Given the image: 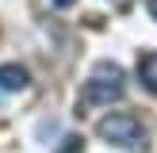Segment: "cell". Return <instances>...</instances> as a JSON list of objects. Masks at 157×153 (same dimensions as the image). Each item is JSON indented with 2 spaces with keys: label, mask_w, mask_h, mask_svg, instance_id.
I'll list each match as a JSON object with an SVG mask.
<instances>
[{
  "label": "cell",
  "mask_w": 157,
  "mask_h": 153,
  "mask_svg": "<svg viewBox=\"0 0 157 153\" xmlns=\"http://www.w3.org/2000/svg\"><path fill=\"white\" fill-rule=\"evenodd\" d=\"M150 12H153V15H157V0H150Z\"/></svg>",
  "instance_id": "5"
},
{
  "label": "cell",
  "mask_w": 157,
  "mask_h": 153,
  "mask_svg": "<svg viewBox=\"0 0 157 153\" xmlns=\"http://www.w3.org/2000/svg\"><path fill=\"white\" fill-rule=\"evenodd\" d=\"M96 134L104 138V142H111V145L130 149V145L142 142V122H138L130 111H111V115H104V119L96 122Z\"/></svg>",
  "instance_id": "2"
},
{
  "label": "cell",
  "mask_w": 157,
  "mask_h": 153,
  "mask_svg": "<svg viewBox=\"0 0 157 153\" xmlns=\"http://www.w3.org/2000/svg\"><path fill=\"white\" fill-rule=\"evenodd\" d=\"M138 76H142V84L157 96V50L146 54V58H138Z\"/></svg>",
  "instance_id": "4"
},
{
  "label": "cell",
  "mask_w": 157,
  "mask_h": 153,
  "mask_svg": "<svg viewBox=\"0 0 157 153\" xmlns=\"http://www.w3.org/2000/svg\"><path fill=\"white\" fill-rule=\"evenodd\" d=\"M123 96V69L115 65V61H100L96 69H92V76L84 80V92L81 99L84 103H111V99Z\"/></svg>",
  "instance_id": "1"
},
{
  "label": "cell",
  "mask_w": 157,
  "mask_h": 153,
  "mask_svg": "<svg viewBox=\"0 0 157 153\" xmlns=\"http://www.w3.org/2000/svg\"><path fill=\"white\" fill-rule=\"evenodd\" d=\"M27 69L23 65H0V88L4 92H19V88H27Z\"/></svg>",
  "instance_id": "3"
}]
</instances>
